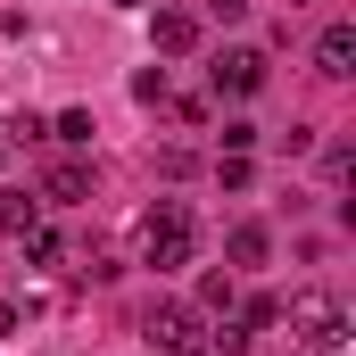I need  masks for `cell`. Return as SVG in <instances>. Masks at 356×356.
I'll use <instances>...</instances> for the list:
<instances>
[{
    "label": "cell",
    "mask_w": 356,
    "mask_h": 356,
    "mask_svg": "<svg viewBox=\"0 0 356 356\" xmlns=\"http://www.w3.org/2000/svg\"><path fill=\"white\" fill-rule=\"evenodd\" d=\"M50 141L83 158V149H91V108H67V116H50Z\"/></svg>",
    "instance_id": "obj_11"
},
{
    "label": "cell",
    "mask_w": 356,
    "mask_h": 356,
    "mask_svg": "<svg viewBox=\"0 0 356 356\" xmlns=\"http://www.w3.org/2000/svg\"><path fill=\"white\" fill-rule=\"evenodd\" d=\"M133 99H141V108H166V99H175L166 67H141V75H133Z\"/></svg>",
    "instance_id": "obj_12"
},
{
    "label": "cell",
    "mask_w": 356,
    "mask_h": 356,
    "mask_svg": "<svg viewBox=\"0 0 356 356\" xmlns=\"http://www.w3.org/2000/svg\"><path fill=\"white\" fill-rule=\"evenodd\" d=\"M207 17H216V25H241V17H249V0H207Z\"/></svg>",
    "instance_id": "obj_18"
},
{
    "label": "cell",
    "mask_w": 356,
    "mask_h": 356,
    "mask_svg": "<svg viewBox=\"0 0 356 356\" xmlns=\"http://www.w3.org/2000/svg\"><path fill=\"white\" fill-rule=\"evenodd\" d=\"M224 149H232V158H249V149H257V124H241V116H232V124H224Z\"/></svg>",
    "instance_id": "obj_15"
},
{
    "label": "cell",
    "mask_w": 356,
    "mask_h": 356,
    "mask_svg": "<svg viewBox=\"0 0 356 356\" xmlns=\"http://www.w3.org/2000/svg\"><path fill=\"white\" fill-rule=\"evenodd\" d=\"M191 257H199L191 207H182V199H158V207L141 216V266H158V273H182Z\"/></svg>",
    "instance_id": "obj_1"
},
{
    "label": "cell",
    "mask_w": 356,
    "mask_h": 356,
    "mask_svg": "<svg viewBox=\"0 0 356 356\" xmlns=\"http://www.w3.org/2000/svg\"><path fill=\"white\" fill-rule=\"evenodd\" d=\"M273 257V232L266 224H232V232H224V273H257Z\"/></svg>",
    "instance_id": "obj_7"
},
{
    "label": "cell",
    "mask_w": 356,
    "mask_h": 356,
    "mask_svg": "<svg viewBox=\"0 0 356 356\" xmlns=\"http://www.w3.org/2000/svg\"><path fill=\"white\" fill-rule=\"evenodd\" d=\"M282 315H290V340H307V348H323V356L348 340V307H340L332 290H290Z\"/></svg>",
    "instance_id": "obj_2"
},
{
    "label": "cell",
    "mask_w": 356,
    "mask_h": 356,
    "mask_svg": "<svg viewBox=\"0 0 356 356\" xmlns=\"http://www.w3.org/2000/svg\"><path fill=\"white\" fill-rule=\"evenodd\" d=\"M191 166H199L191 149H158V175H166V182H182V175H191Z\"/></svg>",
    "instance_id": "obj_17"
},
{
    "label": "cell",
    "mask_w": 356,
    "mask_h": 356,
    "mask_svg": "<svg viewBox=\"0 0 356 356\" xmlns=\"http://www.w3.org/2000/svg\"><path fill=\"white\" fill-rule=\"evenodd\" d=\"M232 298H241V290H232V273L216 266V273H199V298H191V307H199V315L216 323V315H232Z\"/></svg>",
    "instance_id": "obj_10"
},
{
    "label": "cell",
    "mask_w": 356,
    "mask_h": 356,
    "mask_svg": "<svg viewBox=\"0 0 356 356\" xmlns=\"http://www.w3.org/2000/svg\"><path fill=\"white\" fill-rule=\"evenodd\" d=\"M315 75H332V83L356 75V25H323V42H315Z\"/></svg>",
    "instance_id": "obj_8"
},
{
    "label": "cell",
    "mask_w": 356,
    "mask_h": 356,
    "mask_svg": "<svg viewBox=\"0 0 356 356\" xmlns=\"http://www.w3.org/2000/svg\"><path fill=\"white\" fill-rule=\"evenodd\" d=\"M149 42H158V58H191V50L207 42V25H199L191 8H149Z\"/></svg>",
    "instance_id": "obj_6"
},
{
    "label": "cell",
    "mask_w": 356,
    "mask_h": 356,
    "mask_svg": "<svg viewBox=\"0 0 356 356\" xmlns=\"http://www.w3.org/2000/svg\"><path fill=\"white\" fill-rule=\"evenodd\" d=\"M116 8H149V0H116Z\"/></svg>",
    "instance_id": "obj_20"
},
{
    "label": "cell",
    "mask_w": 356,
    "mask_h": 356,
    "mask_svg": "<svg viewBox=\"0 0 356 356\" xmlns=\"http://www.w3.org/2000/svg\"><path fill=\"white\" fill-rule=\"evenodd\" d=\"M0 166H8V141H0Z\"/></svg>",
    "instance_id": "obj_21"
},
{
    "label": "cell",
    "mask_w": 356,
    "mask_h": 356,
    "mask_svg": "<svg viewBox=\"0 0 356 356\" xmlns=\"http://www.w3.org/2000/svg\"><path fill=\"white\" fill-rule=\"evenodd\" d=\"M141 323H149V340H158L166 356H207V315H199V307H182V298H158Z\"/></svg>",
    "instance_id": "obj_3"
},
{
    "label": "cell",
    "mask_w": 356,
    "mask_h": 356,
    "mask_svg": "<svg viewBox=\"0 0 356 356\" xmlns=\"http://www.w3.org/2000/svg\"><path fill=\"white\" fill-rule=\"evenodd\" d=\"M17 241H25V257H33V266H58V257H67V241H58V232H42V224H33V232H17Z\"/></svg>",
    "instance_id": "obj_13"
},
{
    "label": "cell",
    "mask_w": 356,
    "mask_h": 356,
    "mask_svg": "<svg viewBox=\"0 0 356 356\" xmlns=\"http://www.w3.org/2000/svg\"><path fill=\"white\" fill-rule=\"evenodd\" d=\"M207 91H216V99H257V91H266V50H216Z\"/></svg>",
    "instance_id": "obj_4"
},
{
    "label": "cell",
    "mask_w": 356,
    "mask_h": 356,
    "mask_svg": "<svg viewBox=\"0 0 356 356\" xmlns=\"http://www.w3.org/2000/svg\"><path fill=\"white\" fill-rule=\"evenodd\" d=\"M33 224H42V199H33V191H0V232L17 241V232H33Z\"/></svg>",
    "instance_id": "obj_9"
},
{
    "label": "cell",
    "mask_w": 356,
    "mask_h": 356,
    "mask_svg": "<svg viewBox=\"0 0 356 356\" xmlns=\"http://www.w3.org/2000/svg\"><path fill=\"white\" fill-rule=\"evenodd\" d=\"M33 199H50V207H83V199H91V158H75V149H67V158H50Z\"/></svg>",
    "instance_id": "obj_5"
},
{
    "label": "cell",
    "mask_w": 356,
    "mask_h": 356,
    "mask_svg": "<svg viewBox=\"0 0 356 356\" xmlns=\"http://www.w3.org/2000/svg\"><path fill=\"white\" fill-rule=\"evenodd\" d=\"M348 166H356V149H348V141H332V149H323V175H332V182H348Z\"/></svg>",
    "instance_id": "obj_16"
},
{
    "label": "cell",
    "mask_w": 356,
    "mask_h": 356,
    "mask_svg": "<svg viewBox=\"0 0 356 356\" xmlns=\"http://www.w3.org/2000/svg\"><path fill=\"white\" fill-rule=\"evenodd\" d=\"M216 182H224V191H249V182H257V166H249V158H232V149H224V158H216Z\"/></svg>",
    "instance_id": "obj_14"
},
{
    "label": "cell",
    "mask_w": 356,
    "mask_h": 356,
    "mask_svg": "<svg viewBox=\"0 0 356 356\" xmlns=\"http://www.w3.org/2000/svg\"><path fill=\"white\" fill-rule=\"evenodd\" d=\"M17 323H25V307H17V298H0V340H8Z\"/></svg>",
    "instance_id": "obj_19"
}]
</instances>
